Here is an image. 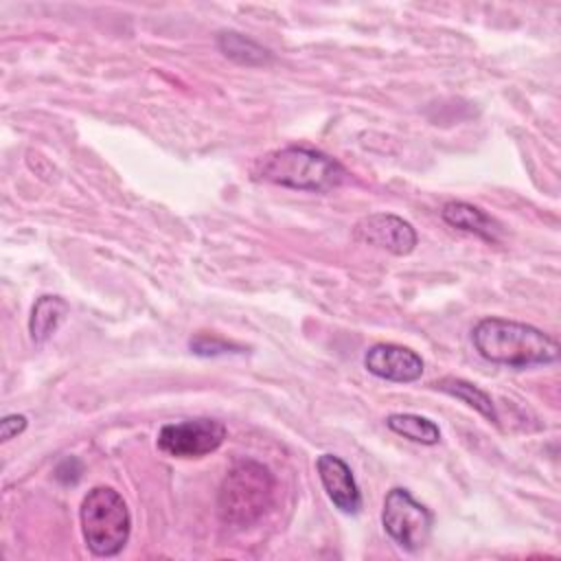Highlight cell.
Instances as JSON below:
<instances>
[{"mask_svg": "<svg viewBox=\"0 0 561 561\" xmlns=\"http://www.w3.org/2000/svg\"><path fill=\"white\" fill-rule=\"evenodd\" d=\"M471 340L480 357L508 368L546 366L559 359V344L554 337L517 320L497 316L482 318L473 327Z\"/></svg>", "mask_w": 561, "mask_h": 561, "instance_id": "6da1fadb", "label": "cell"}, {"mask_svg": "<svg viewBox=\"0 0 561 561\" xmlns=\"http://www.w3.org/2000/svg\"><path fill=\"white\" fill-rule=\"evenodd\" d=\"M252 175L254 180L294 191L327 193L342 186L348 173L324 151L289 145L259 156L252 164Z\"/></svg>", "mask_w": 561, "mask_h": 561, "instance_id": "7a4b0ae2", "label": "cell"}, {"mask_svg": "<svg viewBox=\"0 0 561 561\" xmlns=\"http://www.w3.org/2000/svg\"><path fill=\"white\" fill-rule=\"evenodd\" d=\"M274 476L256 460H239L221 480L217 493V513L224 524L248 528L256 524L274 497Z\"/></svg>", "mask_w": 561, "mask_h": 561, "instance_id": "3957f363", "label": "cell"}, {"mask_svg": "<svg viewBox=\"0 0 561 561\" xmlns=\"http://www.w3.org/2000/svg\"><path fill=\"white\" fill-rule=\"evenodd\" d=\"M79 519L83 541L94 557H116L129 541V508L112 486L90 489L81 502Z\"/></svg>", "mask_w": 561, "mask_h": 561, "instance_id": "277c9868", "label": "cell"}, {"mask_svg": "<svg viewBox=\"0 0 561 561\" xmlns=\"http://www.w3.org/2000/svg\"><path fill=\"white\" fill-rule=\"evenodd\" d=\"M381 524L386 535L405 552H419L432 537L434 515L416 502L403 486H394L386 493L381 508Z\"/></svg>", "mask_w": 561, "mask_h": 561, "instance_id": "5b68a950", "label": "cell"}, {"mask_svg": "<svg viewBox=\"0 0 561 561\" xmlns=\"http://www.w3.org/2000/svg\"><path fill=\"white\" fill-rule=\"evenodd\" d=\"M226 440V425L217 419L199 416L160 427L156 445L171 458H204L221 447Z\"/></svg>", "mask_w": 561, "mask_h": 561, "instance_id": "8992f818", "label": "cell"}, {"mask_svg": "<svg viewBox=\"0 0 561 561\" xmlns=\"http://www.w3.org/2000/svg\"><path fill=\"white\" fill-rule=\"evenodd\" d=\"M353 239L386 250L394 256H405L416 248L419 234L410 221L390 213H373L362 217L353 228Z\"/></svg>", "mask_w": 561, "mask_h": 561, "instance_id": "52a82bcc", "label": "cell"}, {"mask_svg": "<svg viewBox=\"0 0 561 561\" xmlns=\"http://www.w3.org/2000/svg\"><path fill=\"white\" fill-rule=\"evenodd\" d=\"M364 366L370 375L394 383H412L423 375L421 355L392 342L373 344L364 355Z\"/></svg>", "mask_w": 561, "mask_h": 561, "instance_id": "ba28073f", "label": "cell"}, {"mask_svg": "<svg viewBox=\"0 0 561 561\" xmlns=\"http://www.w3.org/2000/svg\"><path fill=\"white\" fill-rule=\"evenodd\" d=\"M320 482L337 511L344 515H357L362 508V493L351 467L333 454H322L316 460Z\"/></svg>", "mask_w": 561, "mask_h": 561, "instance_id": "9c48e42d", "label": "cell"}, {"mask_svg": "<svg viewBox=\"0 0 561 561\" xmlns=\"http://www.w3.org/2000/svg\"><path fill=\"white\" fill-rule=\"evenodd\" d=\"M440 217L451 228L476 234L489 243H495L502 234V226L491 215L467 202H447L440 208Z\"/></svg>", "mask_w": 561, "mask_h": 561, "instance_id": "30bf717a", "label": "cell"}, {"mask_svg": "<svg viewBox=\"0 0 561 561\" xmlns=\"http://www.w3.org/2000/svg\"><path fill=\"white\" fill-rule=\"evenodd\" d=\"M68 311H70V307L64 298L48 296V294L39 296L35 300L31 318H28V333H31L33 344H37V346L46 344L55 335V331L61 327Z\"/></svg>", "mask_w": 561, "mask_h": 561, "instance_id": "8fae6325", "label": "cell"}, {"mask_svg": "<svg viewBox=\"0 0 561 561\" xmlns=\"http://www.w3.org/2000/svg\"><path fill=\"white\" fill-rule=\"evenodd\" d=\"M217 48L228 59H232L241 66H267L270 61H274L272 50H267L259 42H254L237 31H221L217 35Z\"/></svg>", "mask_w": 561, "mask_h": 561, "instance_id": "7c38bea8", "label": "cell"}, {"mask_svg": "<svg viewBox=\"0 0 561 561\" xmlns=\"http://www.w3.org/2000/svg\"><path fill=\"white\" fill-rule=\"evenodd\" d=\"M436 388L443 390L445 394L467 403L469 408L480 412L486 421H497V410H495L491 397L482 388H478L476 383H471L467 379H460V377H445V379L436 381Z\"/></svg>", "mask_w": 561, "mask_h": 561, "instance_id": "4fadbf2b", "label": "cell"}, {"mask_svg": "<svg viewBox=\"0 0 561 561\" xmlns=\"http://www.w3.org/2000/svg\"><path fill=\"white\" fill-rule=\"evenodd\" d=\"M386 425L394 434H399V436H403V438H408L412 443L436 445L440 440L438 425L434 421L421 416V414H390L386 419Z\"/></svg>", "mask_w": 561, "mask_h": 561, "instance_id": "5bb4252c", "label": "cell"}, {"mask_svg": "<svg viewBox=\"0 0 561 561\" xmlns=\"http://www.w3.org/2000/svg\"><path fill=\"white\" fill-rule=\"evenodd\" d=\"M188 348L191 353L199 355V357H217V355H241L245 351V346L237 344V342H230L221 335H215V333H195L191 340H188Z\"/></svg>", "mask_w": 561, "mask_h": 561, "instance_id": "9a60e30c", "label": "cell"}, {"mask_svg": "<svg viewBox=\"0 0 561 561\" xmlns=\"http://www.w3.org/2000/svg\"><path fill=\"white\" fill-rule=\"evenodd\" d=\"M28 421L24 414H7L2 421H0V440L7 443L15 436H20L24 430H26Z\"/></svg>", "mask_w": 561, "mask_h": 561, "instance_id": "2e32d148", "label": "cell"}]
</instances>
